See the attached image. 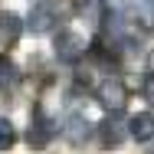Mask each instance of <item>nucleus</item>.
Instances as JSON below:
<instances>
[{
	"label": "nucleus",
	"instance_id": "nucleus-1",
	"mask_svg": "<svg viewBox=\"0 0 154 154\" xmlns=\"http://www.w3.org/2000/svg\"><path fill=\"white\" fill-rule=\"evenodd\" d=\"M82 56H85V39L79 33H69V30L56 33V59L59 62H79Z\"/></svg>",
	"mask_w": 154,
	"mask_h": 154
},
{
	"label": "nucleus",
	"instance_id": "nucleus-2",
	"mask_svg": "<svg viewBox=\"0 0 154 154\" xmlns=\"http://www.w3.org/2000/svg\"><path fill=\"white\" fill-rule=\"evenodd\" d=\"M53 134H56V125L49 122V118H46L43 112H36V115L30 118V131H26V144L39 151V148H46V144H49V138H53Z\"/></svg>",
	"mask_w": 154,
	"mask_h": 154
},
{
	"label": "nucleus",
	"instance_id": "nucleus-3",
	"mask_svg": "<svg viewBox=\"0 0 154 154\" xmlns=\"http://www.w3.org/2000/svg\"><path fill=\"white\" fill-rule=\"evenodd\" d=\"M98 138H102V144H105V148H118L125 138H131V134L125 131V118L118 115V112H112L105 122L98 125Z\"/></svg>",
	"mask_w": 154,
	"mask_h": 154
},
{
	"label": "nucleus",
	"instance_id": "nucleus-4",
	"mask_svg": "<svg viewBox=\"0 0 154 154\" xmlns=\"http://www.w3.org/2000/svg\"><path fill=\"white\" fill-rule=\"evenodd\" d=\"M98 102L105 105V108H112V112H122V105H125V85L112 75V79H105L102 85H98Z\"/></svg>",
	"mask_w": 154,
	"mask_h": 154
},
{
	"label": "nucleus",
	"instance_id": "nucleus-5",
	"mask_svg": "<svg viewBox=\"0 0 154 154\" xmlns=\"http://www.w3.org/2000/svg\"><path fill=\"white\" fill-rule=\"evenodd\" d=\"M89 118H82V115H69L66 118V125H62V138L69 141V144H85V138H89Z\"/></svg>",
	"mask_w": 154,
	"mask_h": 154
},
{
	"label": "nucleus",
	"instance_id": "nucleus-6",
	"mask_svg": "<svg viewBox=\"0 0 154 154\" xmlns=\"http://www.w3.org/2000/svg\"><path fill=\"white\" fill-rule=\"evenodd\" d=\"M20 33H23V20L17 17V13H0V49L3 46H13L17 39H20Z\"/></svg>",
	"mask_w": 154,
	"mask_h": 154
},
{
	"label": "nucleus",
	"instance_id": "nucleus-7",
	"mask_svg": "<svg viewBox=\"0 0 154 154\" xmlns=\"http://www.w3.org/2000/svg\"><path fill=\"white\" fill-rule=\"evenodd\" d=\"M128 134L134 141H151L154 138V115L151 112H138L131 122H128Z\"/></svg>",
	"mask_w": 154,
	"mask_h": 154
},
{
	"label": "nucleus",
	"instance_id": "nucleus-8",
	"mask_svg": "<svg viewBox=\"0 0 154 154\" xmlns=\"http://www.w3.org/2000/svg\"><path fill=\"white\" fill-rule=\"evenodd\" d=\"M26 26L33 33H49L53 30V7H46V3H36L30 10V20H26Z\"/></svg>",
	"mask_w": 154,
	"mask_h": 154
},
{
	"label": "nucleus",
	"instance_id": "nucleus-9",
	"mask_svg": "<svg viewBox=\"0 0 154 154\" xmlns=\"http://www.w3.org/2000/svg\"><path fill=\"white\" fill-rule=\"evenodd\" d=\"M108 13V0H82V17L89 26H102Z\"/></svg>",
	"mask_w": 154,
	"mask_h": 154
},
{
	"label": "nucleus",
	"instance_id": "nucleus-10",
	"mask_svg": "<svg viewBox=\"0 0 154 154\" xmlns=\"http://www.w3.org/2000/svg\"><path fill=\"white\" fill-rule=\"evenodd\" d=\"M17 141V128L10 125V118H0V151H10Z\"/></svg>",
	"mask_w": 154,
	"mask_h": 154
},
{
	"label": "nucleus",
	"instance_id": "nucleus-11",
	"mask_svg": "<svg viewBox=\"0 0 154 154\" xmlns=\"http://www.w3.org/2000/svg\"><path fill=\"white\" fill-rule=\"evenodd\" d=\"M17 85V66L13 62H0V92Z\"/></svg>",
	"mask_w": 154,
	"mask_h": 154
},
{
	"label": "nucleus",
	"instance_id": "nucleus-12",
	"mask_svg": "<svg viewBox=\"0 0 154 154\" xmlns=\"http://www.w3.org/2000/svg\"><path fill=\"white\" fill-rule=\"evenodd\" d=\"M141 95H144V102H148V105L154 108V72L148 75V79H144V85H141Z\"/></svg>",
	"mask_w": 154,
	"mask_h": 154
},
{
	"label": "nucleus",
	"instance_id": "nucleus-13",
	"mask_svg": "<svg viewBox=\"0 0 154 154\" xmlns=\"http://www.w3.org/2000/svg\"><path fill=\"white\" fill-rule=\"evenodd\" d=\"M148 72H154V49L148 53Z\"/></svg>",
	"mask_w": 154,
	"mask_h": 154
},
{
	"label": "nucleus",
	"instance_id": "nucleus-14",
	"mask_svg": "<svg viewBox=\"0 0 154 154\" xmlns=\"http://www.w3.org/2000/svg\"><path fill=\"white\" fill-rule=\"evenodd\" d=\"M148 154H154V148H151V151H148Z\"/></svg>",
	"mask_w": 154,
	"mask_h": 154
}]
</instances>
